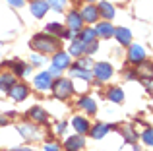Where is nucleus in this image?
<instances>
[{"label":"nucleus","mask_w":153,"mask_h":151,"mask_svg":"<svg viewBox=\"0 0 153 151\" xmlns=\"http://www.w3.org/2000/svg\"><path fill=\"white\" fill-rule=\"evenodd\" d=\"M31 47H33L35 50H39L41 54H54L56 50H58L60 43L56 37H52L49 33H39L33 37V41H31Z\"/></svg>","instance_id":"nucleus-1"},{"label":"nucleus","mask_w":153,"mask_h":151,"mask_svg":"<svg viewBox=\"0 0 153 151\" xmlns=\"http://www.w3.org/2000/svg\"><path fill=\"white\" fill-rule=\"evenodd\" d=\"M51 89H52V93H54V97L68 99L72 93H74V83H72L68 78H58L56 81L51 83Z\"/></svg>","instance_id":"nucleus-2"},{"label":"nucleus","mask_w":153,"mask_h":151,"mask_svg":"<svg viewBox=\"0 0 153 151\" xmlns=\"http://www.w3.org/2000/svg\"><path fill=\"white\" fill-rule=\"evenodd\" d=\"M112 72H114V68H112L108 62H97V64L93 66V76L99 79V81H107V79H111Z\"/></svg>","instance_id":"nucleus-3"},{"label":"nucleus","mask_w":153,"mask_h":151,"mask_svg":"<svg viewBox=\"0 0 153 151\" xmlns=\"http://www.w3.org/2000/svg\"><path fill=\"white\" fill-rule=\"evenodd\" d=\"M79 18L83 19V23H95L99 19V12H97V6L93 4H85L79 12Z\"/></svg>","instance_id":"nucleus-4"},{"label":"nucleus","mask_w":153,"mask_h":151,"mask_svg":"<svg viewBox=\"0 0 153 151\" xmlns=\"http://www.w3.org/2000/svg\"><path fill=\"white\" fill-rule=\"evenodd\" d=\"M128 60L132 62V64H142L143 60H146V50H143L142 45H130V49H128Z\"/></svg>","instance_id":"nucleus-5"},{"label":"nucleus","mask_w":153,"mask_h":151,"mask_svg":"<svg viewBox=\"0 0 153 151\" xmlns=\"http://www.w3.org/2000/svg\"><path fill=\"white\" fill-rule=\"evenodd\" d=\"M66 21H68V29H70L72 33H79V31L83 29V19L79 18V12H74V10H72L70 14H68Z\"/></svg>","instance_id":"nucleus-6"},{"label":"nucleus","mask_w":153,"mask_h":151,"mask_svg":"<svg viewBox=\"0 0 153 151\" xmlns=\"http://www.w3.org/2000/svg\"><path fill=\"white\" fill-rule=\"evenodd\" d=\"M6 93L10 95L14 101H23V99L27 97V93H29V91H27V87L23 85V83H14V85L6 91Z\"/></svg>","instance_id":"nucleus-7"},{"label":"nucleus","mask_w":153,"mask_h":151,"mask_svg":"<svg viewBox=\"0 0 153 151\" xmlns=\"http://www.w3.org/2000/svg\"><path fill=\"white\" fill-rule=\"evenodd\" d=\"M52 66H54V68H58V70L70 68V54L56 50V53H54V58H52Z\"/></svg>","instance_id":"nucleus-8"},{"label":"nucleus","mask_w":153,"mask_h":151,"mask_svg":"<svg viewBox=\"0 0 153 151\" xmlns=\"http://www.w3.org/2000/svg\"><path fill=\"white\" fill-rule=\"evenodd\" d=\"M35 87H37L39 91H45V89H49L51 87V83H52V76L49 72H41L39 76H35Z\"/></svg>","instance_id":"nucleus-9"},{"label":"nucleus","mask_w":153,"mask_h":151,"mask_svg":"<svg viewBox=\"0 0 153 151\" xmlns=\"http://www.w3.org/2000/svg\"><path fill=\"white\" fill-rule=\"evenodd\" d=\"M112 35L116 37V41L120 45H130L132 43V31L126 29V27H114V33Z\"/></svg>","instance_id":"nucleus-10"},{"label":"nucleus","mask_w":153,"mask_h":151,"mask_svg":"<svg viewBox=\"0 0 153 151\" xmlns=\"http://www.w3.org/2000/svg\"><path fill=\"white\" fill-rule=\"evenodd\" d=\"M97 12H99V16H103L105 19H112L114 18V6H112L111 2H107V0H103V2H99V6H97Z\"/></svg>","instance_id":"nucleus-11"},{"label":"nucleus","mask_w":153,"mask_h":151,"mask_svg":"<svg viewBox=\"0 0 153 151\" xmlns=\"http://www.w3.org/2000/svg\"><path fill=\"white\" fill-rule=\"evenodd\" d=\"M47 10H49L47 0H33V2H31V14H33L35 18H43V16L47 14Z\"/></svg>","instance_id":"nucleus-12"},{"label":"nucleus","mask_w":153,"mask_h":151,"mask_svg":"<svg viewBox=\"0 0 153 151\" xmlns=\"http://www.w3.org/2000/svg\"><path fill=\"white\" fill-rule=\"evenodd\" d=\"M64 145H66L68 151H79V149H83V145H85V140H83L82 136H70Z\"/></svg>","instance_id":"nucleus-13"},{"label":"nucleus","mask_w":153,"mask_h":151,"mask_svg":"<svg viewBox=\"0 0 153 151\" xmlns=\"http://www.w3.org/2000/svg\"><path fill=\"white\" fill-rule=\"evenodd\" d=\"M95 33L99 35V37H112V33H114V25H112L111 21H103V23H99L97 27H95Z\"/></svg>","instance_id":"nucleus-14"},{"label":"nucleus","mask_w":153,"mask_h":151,"mask_svg":"<svg viewBox=\"0 0 153 151\" xmlns=\"http://www.w3.org/2000/svg\"><path fill=\"white\" fill-rule=\"evenodd\" d=\"M108 130H111V126H108V124H105V122H97V124H95L93 128L89 130V132H91V138H95V140H101V138L107 136Z\"/></svg>","instance_id":"nucleus-15"},{"label":"nucleus","mask_w":153,"mask_h":151,"mask_svg":"<svg viewBox=\"0 0 153 151\" xmlns=\"http://www.w3.org/2000/svg\"><path fill=\"white\" fill-rule=\"evenodd\" d=\"M72 126L76 128L78 134H87V132H89V120L83 118V116H76L74 120H72Z\"/></svg>","instance_id":"nucleus-16"},{"label":"nucleus","mask_w":153,"mask_h":151,"mask_svg":"<svg viewBox=\"0 0 153 151\" xmlns=\"http://www.w3.org/2000/svg\"><path fill=\"white\" fill-rule=\"evenodd\" d=\"M18 130L25 140H39V128L37 126H19Z\"/></svg>","instance_id":"nucleus-17"},{"label":"nucleus","mask_w":153,"mask_h":151,"mask_svg":"<svg viewBox=\"0 0 153 151\" xmlns=\"http://www.w3.org/2000/svg\"><path fill=\"white\" fill-rule=\"evenodd\" d=\"M79 41L83 43V45H91V43H95V39H97V33H95V29H82L79 31Z\"/></svg>","instance_id":"nucleus-18"},{"label":"nucleus","mask_w":153,"mask_h":151,"mask_svg":"<svg viewBox=\"0 0 153 151\" xmlns=\"http://www.w3.org/2000/svg\"><path fill=\"white\" fill-rule=\"evenodd\" d=\"M78 107H79V109H83V110H87L89 114H93L95 110H97L95 101H93V99H89V97H82V99H79V103H78Z\"/></svg>","instance_id":"nucleus-19"},{"label":"nucleus","mask_w":153,"mask_h":151,"mask_svg":"<svg viewBox=\"0 0 153 151\" xmlns=\"http://www.w3.org/2000/svg\"><path fill=\"white\" fill-rule=\"evenodd\" d=\"M107 97H108V101H112V103H122L124 101V91L120 89V87H111V89L107 91Z\"/></svg>","instance_id":"nucleus-20"},{"label":"nucleus","mask_w":153,"mask_h":151,"mask_svg":"<svg viewBox=\"0 0 153 151\" xmlns=\"http://www.w3.org/2000/svg\"><path fill=\"white\" fill-rule=\"evenodd\" d=\"M14 83H16V76L14 74H0V89L2 91H8Z\"/></svg>","instance_id":"nucleus-21"},{"label":"nucleus","mask_w":153,"mask_h":151,"mask_svg":"<svg viewBox=\"0 0 153 151\" xmlns=\"http://www.w3.org/2000/svg\"><path fill=\"white\" fill-rule=\"evenodd\" d=\"M29 116L33 118L35 122H41V124H45V122H47V118H49V116H47V113L41 109V107H33V109L29 110Z\"/></svg>","instance_id":"nucleus-22"},{"label":"nucleus","mask_w":153,"mask_h":151,"mask_svg":"<svg viewBox=\"0 0 153 151\" xmlns=\"http://www.w3.org/2000/svg\"><path fill=\"white\" fill-rule=\"evenodd\" d=\"M83 50H85V45H83L79 39H74V41L70 43V50H68V54H70V56H79Z\"/></svg>","instance_id":"nucleus-23"},{"label":"nucleus","mask_w":153,"mask_h":151,"mask_svg":"<svg viewBox=\"0 0 153 151\" xmlns=\"http://www.w3.org/2000/svg\"><path fill=\"white\" fill-rule=\"evenodd\" d=\"M70 76H76V78H82V79H91V74L89 70H82V68H72V72H70Z\"/></svg>","instance_id":"nucleus-24"},{"label":"nucleus","mask_w":153,"mask_h":151,"mask_svg":"<svg viewBox=\"0 0 153 151\" xmlns=\"http://www.w3.org/2000/svg\"><path fill=\"white\" fill-rule=\"evenodd\" d=\"M47 4H49V8H52V10H56V12H62L64 8H66L68 0H47Z\"/></svg>","instance_id":"nucleus-25"},{"label":"nucleus","mask_w":153,"mask_h":151,"mask_svg":"<svg viewBox=\"0 0 153 151\" xmlns=\"http://www.w3.org/2000/svg\"><path fill=\"white\" fill-rule=\"evenodd\" d=\"M62 31H64V27L60 25V23H49V25H47V33H49V35H58V37H60Z\"/></svg>","instance_id":"nucleus-26"},{"label":"nucleus","mask_w":153,"mask_h":151,"mask_svg":"<svg viewBox=\"0 0 153 151\" xmlns=\"http://www.w3.org/2000/svg\"><path fill=\"white\" fill-rule=\"evenodd\" d=\"M142 140H143V144H146V145H149V147L153 145V130L149 128V126H147V130L142 134Z\"/></svg>","instance_id":"nucleus-27"},{"label":"nucleus","mask_w":153,"mask_h":151,"mask_svg":"<svg viewBox=\"0 0 153 151\" xmlns=\"http://www.w3.org/2000/svg\"><path fill=\"white\" fill-rule=\"evenodd\" d=\"M136 132L134 130H132V126H126V128H124V140L126 141H136Z\"/></svg>","instance_id":"nucleus-28"},{"label":"nucleus","mask_w":153,"mask_h":151,"mask_svg":"<svg viewBox=\"0 0 153 151\" xmlns=\"http://www.w3.org/2000/svg\"><path fill=\"white\" fill-rule=\"evenodd\" d=\"M14 72H16V76H23V74L29 72V68H27V66H23L22 62H16V64H14Z\"/></svg>","instance_id":"nucleus-29"},{"label":"nucleus","mask_w":153,"mask_h":151,"mask_svg":"<svg viewBox=\"0 0 153 151\" xmlns=\"http://www.w3.org/2000/svg\"><path fill=\"white\" fill-rule=\"evenodd\" d=\"M91 66V60L89 58H82V60H78V64L74 66V68H82V70H87Z\"/></svg>","instance_id":"nucleus-30"},{"label":"nucleus","mask_w":153,"mask_h":151,"mask_svg":"<svg viewBox=\"0 0 153 151\" xmlns=\"http://www.w3.org/2000/svg\"><path fill=\"white\" fill-rule=\"evenodd\" d=\"M31 62H33V66H41L43 62H45V58H43L41 54H33V56H31Z\"/></svg>","instance_id":"nucleus-31"},{"label":"nucleus","mask_w":153,"mask_h":151,"mask_svg":"<svg viewBox=\"0 0 153 151\" xmlns=\"http://www.w3.org/2000/svg\"><path fill=\"white\" fill-rule=\"evenodd\" d=\"M8 4L14 6V8H22L23 4H25V0H8Z\"/></svg>","instance_id":"nucleus-32"},{"label":"nucleus","mask_w":153,"mask_h":151,"mask_svg":"<svg viewBox=\"0 0 153 151\" xmlns=\"http://www.w3.org/2000/svg\"><path fill=\"white\" fill-rule=\"evenodd\" d=\"M95 50H97V43H91V45H87V47H85V53H87V54L95 53Z\"/></svg>","instance_id":"nucleus-33"},{"label":"nucleus","mask_w":153,"mask_h":151,"mask_svg":"<svg viewBox=\"0 0 153 151\" xmlns=\"http://www.w3.org/2000/svg\"><path fill=\"white\" fill-rule=\"evenodd\" d=\"M45 149H47V151H60L58 144H47V145H45Z\"/></svg>","instance_id":"nucleus-34"},{"label":"nucleus","mask_w":153,"mask_h":151,"mask_svg":"<svg viewBox=\"0 0 153 151\" xmlns=\"http://www.w3.org/2000/svg\"><path fill=\"white\" fill-rule=\"evenodd\" d=\"M60 72H62V70H58V68H54V66H51V70H49V74L52 76V78H54V76H60Z\"/></svg>","instance_id":"nucleus-35"},{"label":"nucleus","mask_w":153,"mask_h":151,"mask_svg":"<svg viewBox=\"0 0 153 151\" xmlns=\"http://www.w3.org/2000/svg\"><path fill=\"white\" fill-rule=\"evenodd\" d=\"M64 130H66V122H60V124H58V128H56V132H60V134H62Z\"/></svg>","instance_id":"nucleus-36"},{"label":"nucleus","mask_w":153,"mask_h":151,"mask_svg":"<svg viewBox=\"0 0 153 151\" xmlns=\"http://www.w3.org/2000/svg\"><path fill=\"white\" fill-rule=\"evenodd\" d=\"M143 85L147 87V91H151V81H149V79H143Z\"/></svg>","instance_id":"nucleus-37"},{"label":"nucleus","mask_w":153,"mask_h":151,"mask_svg":"<svg viewBox=\"0 0 153 151\" xmlns=\"http://www.w3.org/2000/svg\"><path fill=\"white\" fill-rule=\"evenodd\" d=\"M87 2H95V0H87Z\"/></svg>","instance_id":"nucleus-38"}]
</instances>
